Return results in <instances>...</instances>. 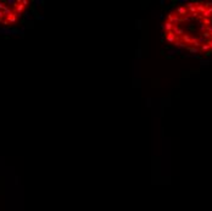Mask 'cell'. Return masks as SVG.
<instances>
[{
    "label": "cell",
    "instance_id": "6da1fadb",
    "mask_svg": "<svg viewBox=\"0 0 212 211\" xmlns=\"http://www.w3.org/2000/svg\"><path fill=\"white\" fill-rule=\"evenodd\" d=\"M28 1H0V23L4 26L15 25L20 21L25 10L28 6Z\"/></svg>",
    "mask_w": 212,
    "mask_h": 211
}]
</instances>
